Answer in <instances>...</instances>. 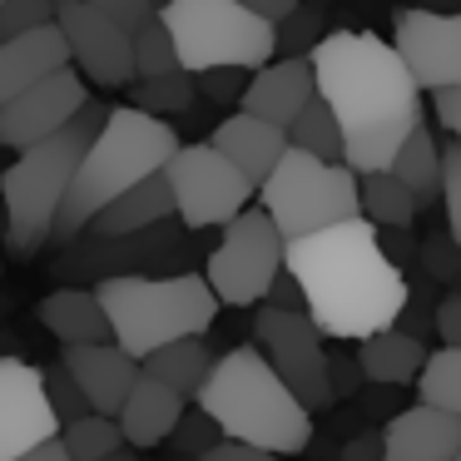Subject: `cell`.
<instances>
[{
	"instance_id": "9c48e42d",
	"label": "cell",
	"mask_w": 461,
	"mask_h": 461,
	"mask_svg": "<svg viewBox=\"0 0 461 461\" xmlns=\"http://www.w3.org/2000/svg\"><path fill=\"white\" fill-rule=\"evenodd\" d=\"M283 273V233L263 209H239L223 223L219 249L209 253L203 283L219 298V308H253L268 298L273 278Z\"/></svg>"
},
{
	"instance_id": "d590c367",
	"label": "cell",
	"mask_w": 461,
	"mask_h": 461,
	"mask_svg": "<svg viewBox=\"0 0 461 461\" xmlns=\"http://www.w3.org/2000/svg\"><path fill=\"white\" fill-rule=\"evenodd\" d=\"M45 377V397H50V411L60 421H75V417H85L90 411V402H85V392L75 387V377L65 372V362L60 367H50V372H41Z\"/></svg>"
},
{
	"instance_id": "ba28073f",
	"label": "cell",
	"mask_w": 461,
	"mask_h": 461,
	"mask_svg": "<svg viewBox=\"0 0 461 461\" xmlns=\"http://www.w3.org/2000/svg\"><path fill=\"white\" fill-rule=\"evenodd\" d=\"M253 194L283 239H303V233H318L357 213V174L348 164L293 149V144L278 154V164Z\"/></svg>"
},
{
	"instance_id": "f1b7e54d",
	"label": "cell",
	"mask_w": 461,
	"mask_h": 461,
	"mask_svg": "<svg viewBox=\"0 0 461 461\" xmlns=\"http://www.w3.org/2000/svg\"><path fill=\"white\" fill-rule=\"evenodd\" d=\"M417 397L427 407H441L451 417H461V348L441 342L437 352H427L417 367Z\"/></svg>"
},
{
	"instance_id": "cb8c5ba5",
	"label": "cell",
	"mask_w": 461,
	"mask_h": 461,
	"mask_svg": "<svg viewBox=\"0 0 461 461\" xmlns=\"http://www.w3.org/2000/svg\"><path fill=\"white\" fill-rule=\"evenodd\" d=\"M209 367H213V352H209V342H203V332L174 338V342H164V348H154V352L140 357V372H149L154 382H164L169 392H179L184 402L203 387Z\"/></svg>"
},
{
	"instance_id": "60d3db41",
	"label": "cell",
	"mask_w": 461,
	"mask_h": 461,
	"mask_svg": "<svg viewBox=\"0 0 461 461\" xmlns=\"http://www.w3.org/2000/svg\"><path fill=\"white\" fill-rule=\"evenodd\" d=\"M431 100H437V120L447 124L461 144V90H431Z\"/></svg>"
},
{
	"instance_id": "484cf974",
	"label": "cell",
	"mask_w": 461,
	"mask_h": 461,
	"mask_svg": "<svg viewBox=\"0 0 461 461\" xmlns=\"http://www.w3.org/2000/svg\"><path fill=\"white\" fill-rule=\"evenodd\" d=\"M387 169L407 184V194L417 199V209L437 199V189H441V149H437V134L427 130V120L397 144V154H392Z\"/></svg>"
},
{
	"instance_id": "f35d334b",
	"label": "cell",
	"mask_w": 461,
	"mask_h": 461,
	"mask_svg": "<svg viewBox=\"0 0 461 461\" xmlns=\"http://www.w3.org/2000/svg\"><path fill=\"white\" fill-rule=\"evenodd\" d=\"M85 5H95V11H104V15H114V21L120 25H140L144 15H149V5H144V0H85Z\"/></svg>"
},
{
	"instance_id": "30bf717a",
	"label": "cell",
	"mask_w": 461,
	"mask_h": 461,
	"mask_svg": "<svg viewBox=\"0 0 461 461\" xmlns=\"http://www.w3.org/2000/svg\"><path fill=\"white\" fill-rule=\"evenodd\" d=\"M159 174L169 184L174 213L184 219V229H223L253 199V184L213 144H179Z\"/></svg>"
},
{
	"instance_id": "7dc6e473",
	"label": "cell",
	"mask_w": 461,
	"mask_h": 461,
	"mask_svg": "<svg viewBox=\"0 0 461 461\" xmlns=\"http://www.w3.org/2000/svg\"><path fill=\"white\" fill-rule=\"evenodd\" d=\"M144 5H149V11H159V5H164V0H144Z\"/></svg>"
},
{
	"instance_id": "ac0fdd59",
	"label": "cell",
	"mask_w": 461,
	"mask_h": 461,
	"mask_svg": "<svg viewBox=\"0 0 461 461\" xmlns=\"http://www.w3.org/2000/svg\"><path fill=\"white\" fill-rule=\"evenodd\" d=\"M239 100H243L249 114H258V120H268V124L283 130V124L312 100V65H308V55L263 60L258 70H253V80L239 90Z\"/></svg>"
},
{
	"instance_id": "5b68a950",
	"label": "cell",
	"mask_w": 461,
	"mask_h": 461,
	"mask_svg": "<svg viewBox=\"0 0 461 461\" xmlns=\"http://www.w3.org/2000/svg\"><path fill=\"white\" fill-rule=\"evenodd\" d=\"M104 110L110 104L85 100L75 110V120H65L55 134L25 144L21 159L0 174V209H5V239H11V258H35V253L50 243L55 213L60 199L75 179V164H80L85 144L95 140Z\"/></svg>"
},
{
	"instance_id": "44dd1931",
	"label": "cell",
	"mask_w": 461,
	"mask_h": 461,
	"mask_svg": "<svg viewBox=\"0 0 461 461\" xmlns=\"http://www.w3.org/2000/svg\"><path fill=\"white\" fill-rule=\"evenodd\" d=\"M60 65H70V55H65V35L55 21L35 25V31L15 35V41H0V104L11 95H21L25 85L45 80L50 70H60Z\"/></svg>"
},
{
	"instance_id": "4316f807",
	"label": "cell",
	"mask_w": 461,
	"mask_h": 461,
	"mask_svg": "<svg viewBox=\"0 0 461 461\" xmlns=\"http://www.w3.org/2000/svg\"><path fill=\"white\" fill-rule=\"evenodd\" d=\"M357 213L367 223H382V229H407L417 219V199L392 169H367L357 174Z\"/></svg>"
},
{
	"instance_id": "f546056e",
	"label": "cell",
	"mask_w": 461,
	"mask_h": 461,
	"mask_svg": "<svg viewBox=\"0 0 461 461\" xmlns=\"http://www.w3.org/2000/svg\"><path fill=\"white\" fill-rule=\"evenodd\" d=\"M55 437H60V447H65L70 461H100V456H110L114 447H124L120 421L100 417V411H85V417H75V421H60Z\"/></svg>"
},
{
	"instance_id": "7c38bea8",
	"label": "cell",
	"mask_w": 461,
	"mask_h": 461,
	"mask_svg": "<svg viewBox=\"0 0 461 461\" xmlns=\"http://www.w3.org/2000/svg\"><path fill=\"white\" fill-rule=\"evenodd\" d=\"M55 25L65 35V55L70 70L85 85L100 90H120L134 80V50H130V25H120L114 15L95 11L85 0H55Z\"/></svg>"
},
{
	"instance_id": "7bdbcfd3",
	"label": "cell",
	"mask_w": 461,
	"mask_h": 461,
	"mask_svg": "<svg viewBox=\"0 0 461 461\" xmlns=\"http://www.w3.org/2000/svg\"><path fill=\"white\" fill-rule=\"evenodd\" d=\"M239 5H249L253 15H258V21H268V25H278L283 15L293 11V5H298V0H239Z\"/></svg>"
},
{
	"instance_id": "603a6c76",
	"label": "cell",
	"mask_w": 461,
	"mask_h": 461,
	"mask_svg": "<svg viewBox=\"0 0 461 461\" xmlns=\"http://www.w3.org/2000/svg\"><path fill=\"white\" fill-rule=\"evenodd\" d=\"M41 322L50 338H60L65 348L75 342H104L110 338V322H104V308L95 298V288H55L41 298Z\"/></svg>"
},
{
	"instance_id": "e575fe53",
	"label": "cell",
	"mask_w": 461,
	"mask_h": 461,
	"mask_svg": "<svg viewBox=\"0 0 461 461\" xmlns=\"http://www.w3.org/2000/svg\"><path fill=\"white\" fill-rule=\"evenodd\" d=\"M437 199H447V229L451 243L461 249V144H447L441 149V189Z\"/></svg>"
},
{
	"instance_id": "74e56055",
	"label": "cell",
	"mask_w": 461,
	"mask_h": 461,
	"mask_svg": "<svg viewBox=\"0 0 461 461\" xmlns=\"http://www.w3.org/2000/svg\"><path fill=\"white\" fill-rule=\"evenodd\" d=\"M199 461H283V456H273V451H258V447H243V441H229V437H219L209 451H203Z\"/></svg>"
},
{
	"instance_id": "f6af8a7d",
	"label": "cell",
	"mask_w": 461,
	"mask_h": 461,
	"mask_svg": "<svg viewBox=\"0 0 461 461\" xmlns=\"http://www.w3.org/2000/svg\"><path fill=\"white\" fill-rule=\"evenodd\" d=\"M11 461H70V456H65L60 437H50V441H35L31 451H21V456H11Z\"/></svg>"
},
{
	"instance_id": "4dcf8cb0",
	"label": "cell",
	"mask_w": 461,
	"mask_h": 461,
	"mask_svg": "<svg viewBox=\"0 0 461 461\" xmlns=\"http://www.w3.org/2000/svg\"><path fill=\"white\" fill-rule=\"evenodd\" d=\"M130 50H134V80H154V75L179 70V55H174V41H169V31H164L159 11H149L130 31Z\"/></svg>"
},
{
	"instance_id": "8d00e7d4",
	"label": "cell",
	"mask_w": 461,
	"mask_h": 461,
	"mask_svg": "<svg viewBox=\"0 0 461 461\" xmlns=\"http://www.w3.org/2000/svg\"><path fill=\"white\" fill-rule=\"evenodd\" d=\"M243 80H249V70H233V65L199 70L194 75V95H203V100H233V95L243 90Z\"/></svg>"
},
{
	"instance_id": "ffe728a7",
	"label": "cell",
	"mask_w": 461,
	"mask_h": 461,
	"mask_svg": "<svg viewBox=\"0 0 461 461\" xmlns=\"http://www.w3.org/2000/svg\"><path fill=\"white\" fill-rule=\"evenodd\" d=\"M209 144L233 164V169L243 174V179L253 184V189H258V184L268 179V169L278 164V154L288 149V140H283L278 124L258 120V114H249V110H239L233 120H223L219 130H213V140H209Z\"/></svg>"
},
{
	"instance_id": "ab89813d",
	"label": "cell",
	"mask_w": 461,
	"mask_h": 461,
	"mask_svg": "<svg viewBox=\"0 0 461 461\" xmlns=\"http://www.w3.org/2000/svg\"><path fill=\"white\" fill-rule=\"evenodd\" d=\"M437 332H441V342H447V348H461V293L437 308Z\"/></svg>"
},
{
	"instance_id": "277c9868",
	"label": "cell",
	"mask_w": 461,
	"mask_h": 461,
	"mask_svg": "<svg viewBox=\"0 0 461 461\" xmlns=\"http://www.w3.org/2000/svg\"><path fill=\"white\" fill-rule=\"evenodd\" d=\"M174 149H179V134H174L164 120L134 110V104L104 110L100 130H95V140L85 144L80 164H75V179H70V189H65V199H60L50 243H75L114 194H124L130 184L159 174Z\"/></svg>"
},
{
	"instance_id": "bcb514c9",
	"label": "cell",
	"mask_w": 461,
	"mask_h": 461,
	"mask_svg": "<svg viewBox=\"0 0 461 461\" xmlns=\"http://www.w3.org/2000/svg\"><path fill=\"white\" fill-rule=\"evenodd\" d=\"M100 461H140V456H134V447H114L110 456H100Z\"/></svg>"
},
{
	"instance_id": "52a82bcc",
	"label": "cell",
	"mask_w": 461,
	"mask_h": 461,
	"mask_svg": "<svg viewBox=\"0 0 461 461\" xmlns=\"http://www.w3.org/2000/svg\"><path fill=\"white\" fill-rule=\"evenodd\" d=\"M159 21L174 41L179 70H189V75L219 70V65L258 70L263 60L278 55L273 25L258 21L239 0H164Z\"/></svg>"
},
{
	"instance_id": "7a4b0ae2",
	"label": "cell",
	"mask_w": 461,
	"mask_h": 461,
	"mask_svg": "<svg viewBox=\"0 0 461 461\" xmlns=\"http://www.w3.org/2000/svg\"><path fill=\"white\" fill-rule=\"evenodd\" d=\"M283 273L298 283L308 322L332 342H362L407 308V278L362 213L303 239H283Z\"/></svg>"
},
{
	"instance_id": "83f0119b",
	"label": "cell",
	"mask_w": 461,
	"mask_h": 461,
	"mask_svg": "<svg viewBox=\"0 0 461 461\" xmlns=\"http://www.w3.org/2000/svg\"><path fill=\"white\" fill-rule=\"evenodd\" d=\"M283 140L293 144V149L303 154H318V159H332L342 164V134H338V120H332V110L312 95L308 104H303L298 114H293L288 124H283Z\"/></svg>"
},
{
	"instance_id": "d6986e66",
	"label": "cell",
	"mask_w": 461,
	"mask_h": 461,
	"mask_svg": "<svg viewBox=\"0 0 461 461\" xmlns=\"http://www.w3.org/2000/svg\"><path fill=\"white\" fill-rule=\"evenodd\" d=\"M179 411H184V397H179V392H169L164 382H154L149 372H140V377L130 382V392H124L114 421H120L124 447L149 451V447H164V441H169Z\"/></svg>"
},
{
	"instance_id": "d6a6232c",
	"label": "cell",
	"mask_w": 461,
	"mask_h": 461,
	"mask_svg": "<svg viewBox=\"0 0 461 461\" xmlns=\"http://www.w3.org/2000/svg\"><path fill=\"white\" fill-rule=\"evenodd\" d=\"M50 21H55V0H0V41H15V35Z\"/></svg>"
},
{
	"instance_id": "7402d4cb",
	"label": "cell",
	"mask_w": 461,
	"mask_h": 461,
	"mask_svg": "<svg viewBox=\"0 0 461 461\" xmlns=\"http://www.w3.org/2000/svg\"><path fill=\"white\" fill-rule=\"evenodd\" d=\"M174 213V199H169V184L164 174H149V179L130 184L124 194H114L100 213L90 219V239H130V233H144L154 223H164Z\"/></svg>"
},
{
	"instance_id": "d4e9b609",
	"label": "cell",
	"mask_w": 461,
	"mask_h": 461,
	"mask_svg": "<svg viewBox=\"0 0 461 461\" xmlns=\"http://www.w3.org/2000/svg\"><path fill=\"white\" fill-rule=\"evenodd\" d=\"M421 357H427V348H421L417 338H407V332H397V322L382 332H367L357 348V372L367 382H382V387H397V382H411L421 367Z\"/></svg>"
},
{
	"instance_id": "8992f818",
	"label": "cell",
	"mask_w": 461,
	"mask_h": 461,
	"mask_svg": "<svg viewBox=\"0 0 461 461\" xmlns=\"http://www.w3.org/2000/svg\"><path fill=\"white\" fill-rule=\"evenodd\" d=\"M110 322V338L120 342L130 357L164 348L174 338H194V332H209L219 318V298L209 293L203 273H169V278H154V273H110L95 288Z\"/></svg>"
},
{
	"instance_id": "5bb4252c",
	"label": "cell",
	"mask_w": 461,
	"mask_h": 461,
	"mask_svg": "<svg viewBox=\"0 0 461 461\" xmlns=\"http://www.w3.org/2000/svg\"><path fill=\"white\" fill-rule=\"evenodd\" d=\"M85 100H90V85L70 65H60V70H50L45 80L25 85L21 95H11V100L0 104V144L5 149H25V144L45 140L65 120H75V110Z\"/></svg>"
},
{
	"instance_id": "3957f363",
	"label": "cell",
	"mask_w": 461,
	"mask_h": 461,
	"mask_svg": "<svg viewBox=\"0 0 461 461\" xmlns=\"http://www.w3.org/2000/svg\"><path fill=\"white\" fill-rule=\"evenodd\" d=\"M194 402L219 427V437L243 441V447L273 451V456H298L312 441V411L283 387V377L268 367V357L253 342L213 357Z\"/></svg>"
},
{
	"instance_id": "8fae6325",
	"label": "cell",
	"mask_w": 461,
	"mask_h": 461,
	"mask_svg": "<svg viewBox=\"0 0 461 461\" xmlns=\"http://www.w3.org/2000/svg\"><path fill=\"white\" fill-rule=\"evenodd\" d=\"M253 348L268 357V367L283 377V387L308 411L332 402V367H328V352H322V332L308 322V312L263 303L253 312Z\"/></svg>"
},
{
	"instance_id": "b9f144b4",
	"label": "cell",
	"mask_w": 461,
	"mask_h": 461,
	"mask_svg": "<svg viewBox=\"0 0 461 461\" xmlns=\"http://www.w3.org/2000/svg\"><path fill=\"white\" fill-rule=\"evenodd\" d=\"M263 303L288 308V312H303V293H298V283H293L288 273H278V278H273V288H268V298H263Z\"/></svg>"
},
{
	"instance_id": "c3c4849f",
	"label": "cell",
	"mask_w": 461,
	"mask_h": 461,
	"mask_svg": "<svg viewBox=\"0 0 461 461\" xmlns=\"http://www.w3.org/2000/svg\"><path fill=\"white\" fill-rule=\"evenodd\" d=\"M451 461H461V451H456V456H451Z\"/></svg>"
},
{
	"instance_id": "2e32d148",
	"label": "cell",
	"mask_w": 461,
	"mask_h": 461,
	"mask_svg": "<svg viewBox=\"0 0 461 461\" xmlns=\"http://www.w3.org/2000/svg\"><path fill=\"white\" fill-rule=\"evenodd\" d=\"M60 362H65V372L75 377V387L85 392L90 411H100V417H114L120 402H124V392H130V382L140 377V357H130L114 338L75 342V348H65Z\"/></svg>"
},
{
	"instance_id": "4fadbf2b",
	"label": "cell",
	"mask_w": 461,
	"mask_h": 461,
	"mask_svg": "<svg viewBox=\"0 0 461 461\" xmlns=\"http://www.w3.org/2000/svg\"><path fill=\"white\" fill-rule=\"evenodd\" d=\"M392 50L417 90H461V15L402 5L392 15Z\"/></svg>"
},
{
	"instance_id": "e0dca14e",
	"label": "cell",
	"mask_w": 461,
	"mask_h": 461,
	"mask_svg": "<svg viewBox=\"0 0 461 461\" xmlns=\"http://www.w3.org/2000/svg\"><path fill=\"white\" fill-rule=\"evenodd\" d=\"M377 437L382 461H451L461 451V417L417 402V407L397 411Z\"/></svg>"
},
{
	"instance_id": "6da1fadb",
	"label": "cell",
	"mask_w": 461,
	"mask_h": 461,
	"mask_svg": "<svg viewBox=\"0 0 461 461\" xmlns=\"http://www.w3.org/2000/svg\"><path fill=\"white\" fill-rule=\"evenodd\" d=\"M312 95L332 110L342 164L352 174L387 169L397 144L421 124V90L392 41L372 31H328L308 50Z\"/></svg>"
},
{
	"instance_id": "ee69618b",
	"label": "cell",
	"mask_w": 461,
	"mask_h": 461,
	"mask_svg": "<svg viewBox=\"0 0 461 461\" xmlns=\"http://www.w3.org/2000/svg\"><path fill=\"white\" fill-rule=\"evenodd\" d=\"M342 461H382V437H352Z\"/></svg>"
},
{
	"instance_id": "9a60e30c",
	"label": "cell",
	"mask_w": 461,
	"mask_h": 461,
	"mask_svg": "<svg viewBox=\"0 0 461 461\" xmlns=\"http://www.w3.org/2000/svg\"><path fill=\"white\" fill-rule=\"evenodd\" d=\"M60 431V417L50 411L41 367L0 352V461L31 451L35 441H50Z\"/></svg>"
},
{
	"instance_id": "1f68e13d",
	"label": "cell",
	"mask_w": 461,
	"mask_h": 461,
	"mask_svg": "<svg viewBox=\"0 0 461 461\" xmlns=\"http://www.w3.org/2000/svg\"><path fill=\"white\" fill-rule=\"evenodd\" d=\"M189 104H194V75H189V70L154 75V80H140V90H134V110L154 114V120L184 114Z\"/></svg>"
},
{
	"instance_id": "836d02e7",
	"label": "cell",
	"mask_w": 461,
	"mask_h": 461,
	"mask_svg": "<svg viewBox=\"0 0 461 461\" xmlns=\"http://www.w3.org/2000/svg\"><path fill=\"white\" fill-rule=\"evenodd\" d=\"M213 441H219V427H213L203 411H189V407H184L179 421H174V431H169V447L184 451V456H203Z\"/></svg>"
}]
</instances>
